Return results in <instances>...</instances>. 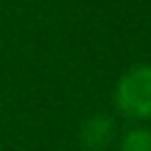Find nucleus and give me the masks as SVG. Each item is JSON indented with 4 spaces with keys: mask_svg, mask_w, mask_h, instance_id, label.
Wrapping results in <instances>:
<instances>
[{
    "mask_svg": "<svg viewBox=\"0 0 151 151\" xmlns=\"http://www.w3.org/2000/svg\"><path fill=\"white\" fill-rule=\"evenodd\" d=\"M116 100L129 118H151V65L133 67L118 82Z\"/></svg>",
    "mask_w": 151,
    "mask_h": 151,
    "instance_id": "f257e3e1",
    "label": "nucleus"
},
{
    "mask_svg": "<svg viewBox=\"0 0 151 151\" xmlns=\"http://www.w3.org/2000/svg\"><path fill=\"white\" fill-rule=\"evenodd\" d=\"M111 129H113V124L107 116H96L82 129V142L89 149H102L109 142V138H111Z\"/></svg>",
    "mask_w": 151,
    "mask_h": 151,
    "instance_id": "f03ea898",
    "label": "nucleus"
},
{
    "mask_svg": "<svg viewBox=\"0 0 151 151\" xmlns=\"http://www.w3.org/2000/svg\"><path fill=\"white\" fill-rule=\"evenodd\" d=\"M122 151H151V131L147 129L129 131L122 140Z\"/></svg>",
    "mask_w": 151,
    "mask_h": 151,
    "instance_id": "7ed1b4c3",
    "label": "nucleus"
}]
</instances>
